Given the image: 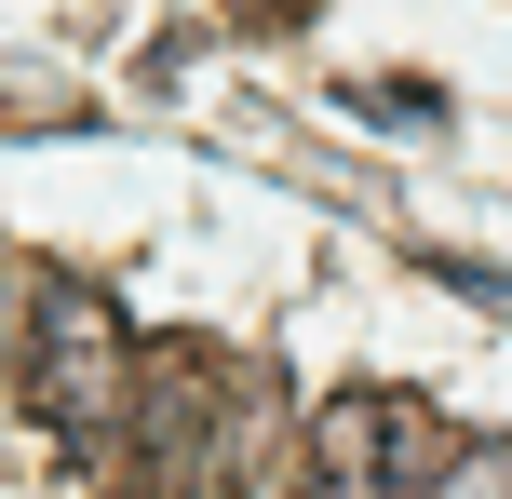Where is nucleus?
<instances>
[{"label":"nucleus","mask_w":512,"mask_h":499,"mask_svg":"<svg viewBox=\"0 0 512 499\" xmlns=\"http://www.w3.org/2000/svg\"><path fill=\"white\" fill-rule=\"evenodd\" d=\"M418 499H512V446H445Z\"/></svg>","instance_id":"4"},{"label":"nucleus","mask_w":512,"mask_h":499,"mask_svg":"<svg viewBox=\"0 0 512 499\" xmlns=\"http://www.w3.org/2000/svg\"><path fill=\"white\" fill-rule=\"evenodd\" d=\"M351 108H378V122H445V81H351Z\"/></svg>","instance_id":"5"},{"label":"nucleus","mask_w":512,"mask_h":499,"mask_svg":"<svg viewBox=\"0 0 512 499\" xmlns=\"http://www.w3.org/2000/svg\"><path fill=\"white\" fill-rule=\"evenodd\" d=\"M216 14H230V27H256V41H283V27H310L324 0H216Z\"/></svg>","instance_id":"6"},{"label":"nucleus","mask_w":512,"mask_h":499,"mask_svg":"<svg viewBox=\"0 0 512 499\" xmlns=\"http://www.w3.org/2000/svg\"><path fill=\"white\" fill-rule=\"evenodd\" d=\"M432 459H445L432 405L351 378V392H324V405H310V432H297V499H418V486H432Z\"/></svg>","instance_id":"3"},{"label":"nucleus","mask_w":512,"mask_h":499,"mask_svg":"<svg viewBox=\"0 0 512 499\" xmlns=\"http://www.w3.org/2000/svg\"><path fill=\"white\" fill-rule=\"evenodd\" d=\"M283 446V378L256 351L176 338V351H135V405L108 432V499H243L256 459Z\"/></svg>","instance_id":"1"},{"label":"nucleus","mask_w":512,"mask_h":499,"mask_svg":"<svg viewBox=\"0 0 512 499\" xmlns=\"http://www.w3.org/2000/svg\"><path fill=\"white\" fill-rule=\"evenodd\" d=\"M0 365H14V405H27V432H41L54 459L108 446L122 405H135V338H122V311H108V284H81V270H54V257L14 284Z\"/></svg>","instance_id":"2"}]
</instances>
